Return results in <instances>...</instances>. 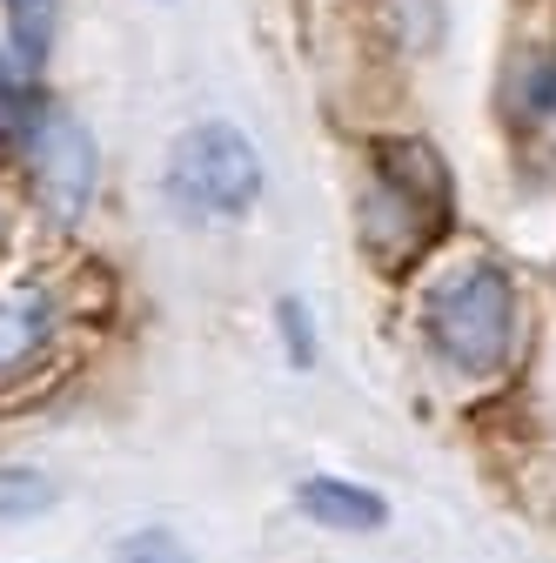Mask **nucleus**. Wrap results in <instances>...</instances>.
I'll use <instances>...</instances> for the list:
<instances>
[{"mask_svg": "<svg viewBox=\"0 0 556 563\" xmlns=\"http://www.w3.org/2000/svg\"><path fill=\"white\" fill-rule=\"evenodd\" d=\"M363 249L376 268L402 275L456 222V181L430 141H382L363 181Z\"/></svg>", "mask_w": 556, "mask_h": 563, "instance_id": "obj_1", "label": "nucleus"}, {"mask_svg": "<svg viewBox=\"0 0 556 563\" xmlns=\"http://www.w3.org/2000/svg\"><path fill=\"white\" fill-rule=\"evenodd\" d=\"M275 316H282V342L296 349V363H315V335H309V309L289 296L282 309H275Z\"/></svg>", "mask_w": 556, "mask_h": 563, "instance_id": "obj_10", "label": "nucleus"}, {"mask_svg": "<svg viewBox=\"0 0 556 563\" xmlns=\"http://www.w3.org/2000/svg\"><path fill=\"white\" fill-rule=\"evenodd\" d=\"M54 504V483L34 476V470H0V517H27V510H47Z\"/></svg>", "mask_w": 556, "mask_h": 563, "instance_id": "obj_8", "label": "nucleus"}, {"mask_svg": "<svg viewBox=\"0 0 556 563\" xmlns=\"http://www.w3.org/2000/svg\"><path fill=\"white\" fill-rule=\"evenodd\" d=\"M41 335H47L41 302H0V376H8L14 363H27L41 349Z\"/></svg>", "mask_w": 556, "mask_h": 563, "instance_id": "obj_7", "label": "nucleus"}, {"mask_svg": "<svg viewBox=\"0 0 556 563\" xmlns=\"http://www.w3.org/2000/svg\"><path fill=\"white\" fill-rule=\"evenodd\" d=\"M536 108H543V114H556V60H543V67H536Z\"/></svg>", "mask_w": 556, "mask_h": 563, "instance_id": "obj_11", "label": "nucleus"}, {"mask_svg": "<svg viewBox=\"0 0 556 563\" xmlns=\"http://www.w3.org/2000/svg\"><path fill=\"white\" fill-rule=\"evenodd\" d=\"M436 356L456 363L463 376H497L516 349V282L497 262H463L443 275L423 302Z\"/></svg>", "mask_w": 556, "mask_h": 563, "instance_id": "obj_2", "label": "nucleus"}, {"mask_svg": "<svg viewBox=\"0 0 556 563\" xmlns=\"http://www.w3.org/2000/svg\"><path fill=\"white\" fill-rule=\"evenodd\" d=\"M8 21H14L21 75H41V60H47V47H54V0H8Z\"/></svg>", "mask_w": 556, "mask_h": 563, "instance_id": "obj_6", "label": "nucleus"}, {"mask_svg": "<svg viewBox=\"0 0 556 563\" xmlns=\"http://www.w3.org/2000/svg\"><path fill=\"white\" fill-rule=\"evenodd\" d=\"M296 504H302L309 523H322V530H349V537H369V530L389 523V504L376 497V489L342 483V476H309V483L296 489Z\"/></svg>", "mask_w": 556, "mask_h": 563, "instance_id": "obj_5", "label": "nucleus"}, {"mask_svg": "<svg viewBox=\"0 0 556 563\" xmlns=\"http://www.w3.org/2000/svg\"><path fill=\"white\" fill-rule=\"evenodd\" d=\"M114 563H188V550H181L175 530H134V537L114 550Z\"/></svg>", "mask_w": 556, "mask_h": 563, "instance_id": "obj_9", "label": "nucleus"}, {"mask_svg": "<svg viewBox=\"0 0 556 563\" xmlns=\"http://www.w3.org/2000/svg\"><path fill=\"white\" fill-rule=\"evenodd\" d=\"M8 101H14V75H8V60H0V114H8Z\"/></svg>", "mask_w": 556, "mask_h": 563, "instance_id": "obj_12", "label": "nucleus"}, {"mask_svg": "<svg viewBox=\"0 0 556 563\" xmlns=\"http://www.w3.org/2000/svg\"><path fill=\"white\" fill-rule=\"evenodd\" d=\"M27 175H34V195L60 222L88 216V201H94V141H88V128L60 108H41L27 121Z\"/></svg>", "mask_w": 556, "mask_h": 563, "instance_id": "obj_4", "label": "nucleus"}, {"mask_svg": "<svg viewBox=\"0 0 556 563\" xmlns=\"http://www.w3.org/2000/svg\"><path fill=\"white\" fill-rule=\"evenodd\" d=\"M168 195L175 208H188V216H248L255 195H262V155L255 141L229 121H201L175 141L168 155Z\"/></svg>", "mask_w": 556, "mask_h": 563, "instance_id": "obj_3", "label": "nucleus"}]
</instances>
